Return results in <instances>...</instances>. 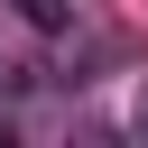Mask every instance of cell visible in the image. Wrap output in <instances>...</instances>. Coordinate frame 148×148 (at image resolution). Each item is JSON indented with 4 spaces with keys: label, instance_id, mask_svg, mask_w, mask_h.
Returning a JSON list of instances; mask_svg holds the SVG:
<instances>
[{
    "label": "cell",
    "instance_id": "obj_1",
    "mask_svg": "<svg viewBox=\"0 0 148 148\" xmlns=\"http://www.w3.org/2000/svg\"><path fill=\"white\" fill-rule=\"evenodd\" d=\"M18 9V28H37V37H74V18H83V0H9Z\"/></svg>",
    "mask_w": 148,
    "mask_h": 148
},
{
    "label": "cell",
    "instance_id": "obj_2",
    "mask_svg": "<svg viewBox=\"0 0 148 148\" xmlns=\"http://www.w3.org/2000/svg\"><path fill=\"white\" fill-rule=\"evenodd\" d=\"M65 148H120V139H111V130H83V139H65Z\"/></svg>",
    "mask_w": 148,
    "mask_h": 148
},
{
    "label": "cell",
    "instance_id": "obj_3",
    "mask_svg": "<svg viewBox=\"0 0 148 148\" xmlns=\"http://www.w3.org/2000/svg\"><path fill=\"white\" fill-rule=\"evenodd\" d=\"M139 139H148V83H139Z\"/></svg>",
    "mask_w": 148,
    "mask_h": 148
},
{
    "label": "cell",
    "instance_id": "obj_4",
    "mask_svg": "<svg viewBox=\"0 0 148 148\" xmlns=\"http://www.w3.org/2000/svg\"><path fill=\"white\" fill-rule=\"evenodd\" d=\"M0 148H18V120H0Z\"/></svg>",
    "mask_w": 148,
    "mask_h": 148
}]
</instances>
